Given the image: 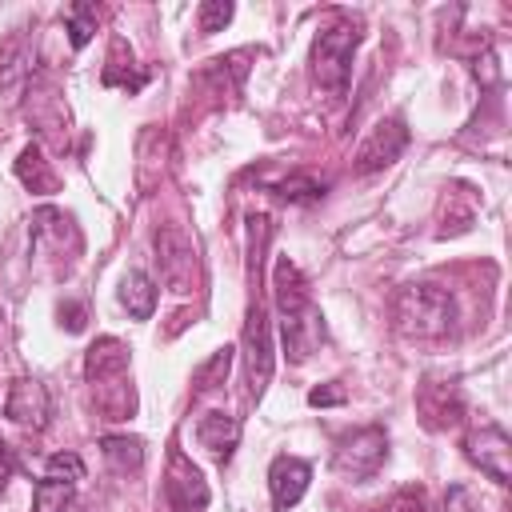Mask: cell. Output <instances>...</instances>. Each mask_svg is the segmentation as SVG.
<instances>
[{
    "mask_svg": "<svg viewBox=\"0 0 512 512\" xmlns=\"http://www.w3.org/2000/svg\"><path fill=\"white\" fill-rule=\"evenodd\" d=\"M392 328L404 340H444L456 328V300L444 284L432 280H412L400 284L388 300Z\"/></svg>",
    "mask_w": 512,
    "mask_h": 512,
    "instance_id": "cell-1",
    "label": "cell"
},
{
    "mask_svg": "<svg viewBox=\"0 0 512 512\" xmlns=\"http://www.w3.org/2000/svg\"><path fill=\"white\" fill-rule=\"evenodd\" d=\"M28 228H32V252H36V260L44 268H52V276H64L76 264V256L84 252V236H80L72 212L36 208Z\"/></svg>",
    "mask_w": 512,
    "mask_h": 512,
    "instance_id": "cell-2",
    "label": "cell"
},
{
    "mask_svg": "<svg viewBox=\"0 0 512 512\" xmlns=\"http://www.w3.org/2000/svg\"><path fill=\"white\" fill-rule=\"evenodd\" d=\"M356 48H360V28L356 24H332V28H324L312 40V52H308L312 84L324 88V92H332V96H340L348 88Z\"/></svg>",
    "mask_w": 512,
    "mask_h": 512,
    "instance_id": "cell-3",
    "label": "cell"
},
{
    "mask_svg": "<svg viewBox=\"0 0 512 512\" xmlns=\"http://www.w3.org/2000/svg\"><path fill=\"white\" fill-rule=\"evenodd\" d=\"M384 460H388V432L380 424L352 428L332 444V472L348 484L372 480L384 468Z\"/></svg>",
    "mask_w": 512,
    "mask_h": 512,
    "instance_id": "cell-4",
    "label": "cell"
},
{
    "mask_svg": "<svg viewBox=\"0 0 512 512\" xmlns=\"http://www.w3.org/2000/svg\"><path fill=\"white\" fill-rule=\"evenodd\" d=\"M244 380H248V400H260L268 380H272V320H268V300L264 292H256L248 300V316H244Z\"/></svg>",
    "mask_w": 512,
    "mask_h": 512,
    "instance_id": "cell-5",
    "label": "cell"
},
{
    "mask_svg": "<svg viewBox=\"0 0 512 512\" xmlns=\"http://www.w3.org/2000/svg\"><path fill=\"white\" fill-rule=\"evenodd\" d=\"M156 264H160V276L172 292H192L200 284V256H196V244L184 228L176 224H164L156 232Z\"/></svg>",
    "mask_w": 512,
    "mask_h": 512,
    "instance_id": "cell-6",
    "label": "cell"
},
{
    "mask_svg": "<svg viewBox=\"0 0 512 512\" xmlns=\"http://www.w3.org/2000/svg\"><path fill=\"white\" fill-rule=\"evenodd\" d=\"M416 412L424 420V428L432 432H448V428H460L464 424V392L456 380L448 376H424L416 384Z\"/></svg>",
    "mask_w": 512,
    "mask_h": 512,
    "instance_id": "cell-7",
    "label": "cell"
},
{
    "mask_svg": "<svg viewBox=\"0 0 512 512\" xmlns=\"http://www.w3.org/2000/svg\"><path fill=\"white\" fill-rule=\"evenodd\" d=\"M84 480V460L76 452H56L32 488V512H68L76 484Z\"/></svg>",
    "mask_w": 512,
    "mask_h": 512,
    "instance_id": "cell-8",
    "label": "cell"
},
{
    "mask_svg": "<svg viewBox=\"0 0 512 512\" xmlns=\"http://www.w3.org/2000/svg\"><path fill=\"white\" fill-rule=\"evenodd\" d=\"M404 148H408V124H404L400 116H384V120H376V124L368 128V136L360 140V148H356V156H352V172H356V176H372V172L396 164Z\"/></svg>",
    "mask_w": 512,
    "mask_h": 512,
    "instance_id": "cell-9",
    "label": "cell"
},
{
    "mask_svg": "<svg viewBox=\"0 0 512 512\" xmlns=\"http://www.w3.org/2000/svg\"><path fill=\"white\" fill-rule=\"evenodd\" d=\"M464 456L492 480V484H508L512 480V440L500 424H480L464 436Z\"/></svg>",
    "mask_w": 512,
    "mask_h": 512,
    "instance_id": "cell-10",
    "label": "cell"
},
{
    "mask_svg": "<svg viewBox=\"0 0 512 512\" xmlns=\"http://www.w3.org/2000/svg\"><path fill=\"white\" fill-rule=\"evenodd\" d=\"M24 112L28 120L36 124L40 136H52V140H64L68 132V108H64V96L56 88V76L52 72H40L28 80V100H24Z\"/></svg>",
    "mask_w": 512,
    "mask_h": 512,
    "instance_id": "cell-11",
    "label": "cell"
},
{
    "mask_svg": "<svg viewBox=\"0 0 512 512\" xmlns=\"http://www.w3.org/2000/svg\"><path fill=\"white\" fill-rule=\"evenodd\" d=\"M280 340H284V356H288L292 364H304V360L328 340L324 312L316 308V300H308L304 308L280 316Z\"/></svg>",
    "mask_w": 512,
    "mask_h": 512,
    "instance_id": "cell-12",
    "label": "cell"
},
{
    "mask_svg": "<svg viewBox=\"0 0 512 512\" xmlns=\"http://www.w3.org/2000/svg\"><path fill=\"white\" fill-rule=\"evenodd\" d=\"M48 416H52V396H48V388H44L36 376H16L12 388H8V396H4V420L40 432V428L48 424Z\"/></svg>",
    "mask_w": 512,
    "mask_h": 512,
    "instance_id": "cell-13",
    "label": "cell"
},
{
    "mask_svg": "<svg viewBox=\"0 0 512 512\" xmlns=\"http://www.w3.org/2000/svg\"><path fill=\"white\" fill-rule=\"evenodd\" d=\"M308 484H312V464H308V460H300V456H292V452L272 456V464H268V496H272V512H288V508H296V504L304 500Z\"/></svg>",
    "mask_w": 512,
    "mask_h": 512,
    "instance_id": "cell-14",
    "label": "cell"
},
{
    "mask_svg": "<svg viewBox=\"0 0 512 512\" xmlns=\"http://www.w3.org/2000/svg\"><path fill=\"white\" fill-rule=\"evenodd\" d=\"M164 496H168L172 512H200V508H208V484H204L200 468H196L184 452H172V456H168Z\"/></svg>",
    "mask_w": 512,
    "mask_h": 512,
    "instance_id": "cell-15",
    "label": "cell"
},
{
    "mask_svg": "<svg viewBox=\"0 0 512 512\" xmlns=\"http://www.w3.org/2000/svg\"><path fill=\"white\" fill-rule=\"evenodd\" d=\"M128 368H132V352H128V344H124L120 336H100V340H92L88 352H84V380H88L92 388L128 376Z\"/></svg>",
    "mask_w": 512,
    "mask_h": 512,
    "instance_id": "cell-16",
    "label": "cell"
},
{
    "mask_svg": "<svg viewBox=\"0 0 512 512\" xmlns=\"http://www.w3.org/2000/svg\"><path fill=\"white\" fill-rule=\"evenodd\" d=\"M164 164H168V136H164L156 124H148V128L136 136V188H140L144 196L160 184Z\"/></svg>",
    "mask_w": 512,
    "mask_h": 512,
    "instance_id": "cell-17",
    "label": "cell"
},
{
    "mask_svg": "<svg viewBox=\"0 0 512 512\" xmlns=\"http://www.w3.org/2000/svg\"><path fill=\"white\" fill-rule=\"evenodd\" d=\"M196 440H200V448H208L212 460L224 464V460H232V452L240 444V420L220 412V408H212V412H204L196 420Z\"/></svg>",
    "mask_w": 512,
    "mask_h": 512,
    "instance_id": "cell-18",
    "label": "cell"
},
{
    "mask_svg": "<svg viewBox=\"0 0 512 512\" xmlns=\"http://www.w3.org/2000/svg\"><path fill=\"white\" fill-rule=\"evenodd\" d=\"M32 60H36V36L28 28H16L0 44V88H16L32 80Z\"/></svg>",
    "mask_w": 512,
    "mask_h": 512,
    "instance_id": "cell-19",
    "label": "cell"
},
{
    "mask_svg": "<svg viewBox=\"0 0 512 512\" xmlns=\"http://www.w3.org/2000/svg\"><path fill=\"white\" fill-rule=\"evenodd\" d=\"M16 180H20L28 192H36V196L60 192V176H56V168H52V160L44 156L40 144H24V148H20V156H16Z\"/></svg>",
    "mask_w": 512,
    "mask_h": 512,
    "instance_id": "cell-20",
    "label": "cell"
},
{
    "mask_svg": "<svg viewBox=\"0 0 512 512\" xmlns=\"http://www.w3.org/2000/svg\"><path fill=\"white\" fill-rule=\"evenodd\" d=\"M116 296H120V304L128 308V316H132V320H152V312H156V300H160V292H156V280H152L148 272H140V268H128V272L120 276V288H116Z\"/></svg>",
    "mask_w": 512,
    "mask_h": 512,
    "instance_id": "cell-21",
    "label": "cell"
},
{
    "mask_svg": "<svg viewBox=\"0 0 512 512\" xmlns=\"http://www.w3.org/2000/svg\"><path fill=\"white\" fill-rule=\"evenodd\" d=\"M108 88H124V92H140L148 84V72L132 60V48L116 36L112 48H108V60H104V76H100Z\"/></svg>",
    "mask_w": 512,
    "mask_h": 512,
    "instance_id": "cell-22",
    "label": "cell"
},
{
    "mask_svg": "<svg viewBox=\"0 0 512 512\" xmlns=\"http://www.w3.org/2000/svg\"><path fill=\"white\" fill-rule=\"evenodd\" d=\"M100 456L112 472L120 476H136L144 468V440L140 436H128V432H116V436H100Z\"/></svg>",
    "mask_w": 512,
    "mask_h": 512,
    "instance_id": "cell-23",
    "label": "cell"
},
{
    "mask_svg": "<svg viewBox=\"0 0 512 512\" xmlns=\"http://www.w3.org/2000/svg\"><path fill=\"white\" fill-rule=\"evenodd\" d=\"M324 192H328V184L308 172H292L272 184V196H280L284 204H316V200H324Z\"/></svg>",
    "mask_w": 512,
    "mask_h": 512,
    "instance_id": "cell-24",
    "label": "cell"
},
{
    "mask_svg": "<svg viewBox=\"0 0 512 512\" xmlns=\"http://www.w3.org/2000/svg\"><path fill=\"white\" fill-rule=\"evenodd\" d=\"M232 356H236V348H216V352L196 368V376H192V396H204V392L220 388L224 376H228V368H232Z\"/></svg>",
    "mask_w": 512,
    "mask_h": 512,
    "instance_id": "cell-25",
    "label": "cell"
},
{
    "mask_svg": "<svg viewBox=\"0 0 512 512\" xmlns=\"http://www.w3.org/2000/svg\"><path fill=\"white\" fill-rule=\"evenodd\" d=\"M96 20H100L96 4H72L68 8V44L72 48H84L92 40V32H96Z\"/></svg>",
    "mask_w": 512,
    "mask_h": 512,
    "instance_id": "cell-26",
    "label": "cell"
},
{
    "mask_svg": "<svg viewBox=\"0 0 512 512\" xmlns=\"http://www.w3.org/2000/svg\"><path fill=\"white\" fill-rule=\"evenodd\" d=\"M232 16H236V4H232V0H204V4L196 8V24H200L204 36L224 32V24H228Z\"/></svg>",
    "mask_w": 512,
    "mask_h": 512,
    "instance_id": "cell-27",
    "label": "cell"
},
{
    "mask_svg": "<svg viewBox=\"0 0 512 512\" xmlns=\"http://www.w3.org/2000/svg\"><path fill=\"white\" fill-rule=\"evenodd\" d=\"M368 512H428V500H424V492L420 488H396L392 496H384L380 504H372Z\"/></svg>",
    "mask_w": 512,
    "mask_h": 512,
    "instance_id": "cell-28",
    "label": "cell"
},
{
    "mask_svg": "<svg viewBox=\"0 0 512 512\" xmlns=\"http://www.w3.org/2000/svg\"><path fill=\"white\" fill-rule=\"evenodd\" d=\"M56 316H60V328H64V332H84V324H88L84 300H60V304H56Z\"/></svg>",
    "mask_w": 512,
    "mask_h": 512,
    "instance_id": "cell-29",
    "label": "cell"
},
{
    "mask_svg": "<svg viewBox=\"0 0 512 512\" xmlns=\"http://www.w3.org/2000/svg\"><path fill=\"white\" fill-rule=\"evenodd\" d=\"M308 404H312V408H336V404H344V388H340V380H328V384L312 388V392H308Z\"/></svg>",
    "mask_w": 512,
    "mask_h": 512,
    "instance_id": "cell-30",
    "label": "cell"
},
{
    "mask_svg": "<svg viewBox=\"0 0 512 512\" xmlns=\"http://www.w3.org/2000/svg\"><path fill=\"white\" fill-rule=\"evenodd\" d=\"M12 476H16V452H12V444L0 436V492L8 488Z\"/></svg>",
    "mask_w": 512,
    "mask_h": 512,
    "instance_id": "cell-31",
    "label": "cell"
},
{
    "mask_svg": "<svg viewBox=\"0 0 512 512\" xmlns=\"http://www.w3.org/2000/svg\"><path fill=\"white\" fill-rule=\"evenodd\" d=\"M448 512H480V508H476V500H472L468 488H452L448 492Z\"/></svg>",
    "mask_w": 512,
    "mask_h": 512,
    "instance_id": "cell-32",
    "label": "cell"
}]
</instances>
